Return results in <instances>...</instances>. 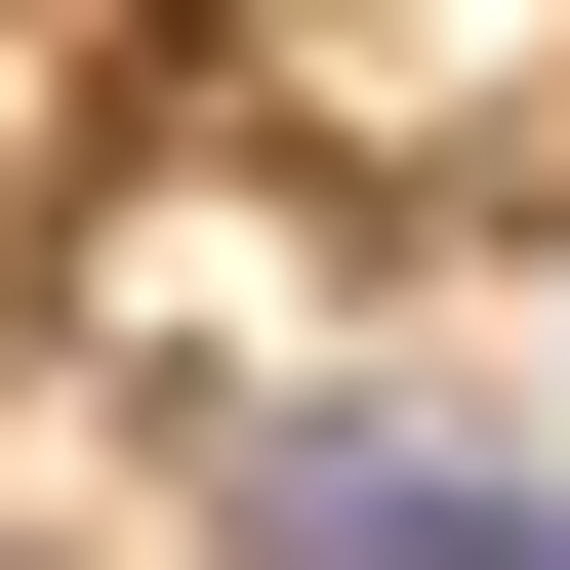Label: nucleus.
Returning <instances> with one entry per match:
<instances>
[{
  "label": "nucleus",
  "mask_w": 570,
  "mask_h": 570,
  "mask_svg": "<svg viewBox=\"0 0 570 570\" xmlns=\"http://www.w3.org/2000/svg\"><path fill=\"white\" fill-rule=\"evenodd\" d=\"M245 570H570V489L407 449V407H285V449H245Z\"/></svg>",
  "instance_id": "nucleus-1"
},
{
  "label": "nucleus",
  "mask_w": 570,
  "mask_h": 570,
  "mask_svg": "<svg viewBox=\"0 0 570 570\" xmlns=\"http://www.w3.org/2000/svg\"><path fill=\"white\" fill-rule=\"evenodd\" d=\"M0 570H41V530H0Z\"/></svg>",
  "instance_id": "nucleus-2"
}]
</instances>
